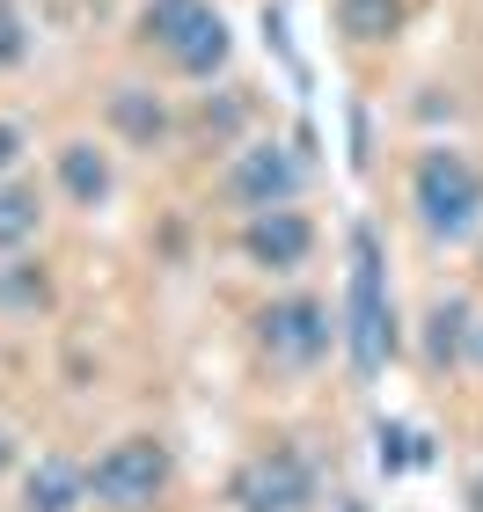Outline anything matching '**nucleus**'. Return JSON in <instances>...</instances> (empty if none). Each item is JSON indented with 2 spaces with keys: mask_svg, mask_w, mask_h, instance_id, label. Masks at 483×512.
Here are the masks:
<instances>
[{
  "mask_svg": "<svg viewBox=\"0 0 483 512\" xmlns=\"http://www.w3.org/2000/svg\"><path fill=\"white\" fill-rule=\"evenodd\" d=\"M59 315V271L44 264L37 249L0 256V330H22V322H52Z\"/></svg>",
  "mask_w": 483,
  "mask_h": 512,
  "instance_id": "13",
  "label": "nucleus"
},
{
  "mask_svg": "<svg viewBox=\"0 0 483 512\" xmlns=\"http://www.w3.org/2000/svg\"><path fill=\"white\" fill-rule=\"evenodd\" d=\"M462 512H483V461L462 476Z\"/></svg>",
  "mask_w": 483,
  "mask_h": 512,
  "instance_id": "20",
  "label": "nucleus"
},
{
  "mask_svg": "<svg viewBox=\"0 0 483 512\" xmlns=\"http://www.w3.org/2000/svg\"><path fill=\"white\" fill-rule=\"evenodd\" d=\"M30 52H37V30L22 15V0H0V74H22Z\"/></svg>",
  "mask_w": 483,
  "mask_h": 512,
  "instance_id": "16",
  "label": "nucleus"
},
{
  "mask_svg": "<svg viewBox=\"0 0 483 512\" xmlns=\"http://www.w3.org/2000/svg\"><path fill=\"white\" fill-rule=\"evenodd\" d=\"M183 483V461L169 447V432L132 425L118 439H103L88 461V512H169Z\"/></svg>",
  "mask_w": 483,
  "mask_h": 512,
  "instance_id": "5",
  "label": "nucleus"
},
{
  "mask_svg": "<svg viewBox=\"0 0 483 512\" xmlns=\"http://www.w3.org/2000/svg\"><path fill=\"white\" fill-rule=\"evenodd\" d=\"M469 330H476V300L469 293H425V308H418V366L432 381H454V374H469Z\"/></svg>",
  "mask_w": 483,
  "mask_h": 512,
  "instance_id": "9",
  "label": "nucleus"
},
{
  "mask_svg": "<svg viewBox=\"0 0 483 512\" xmlns=\"http://www.w3.org/2000/svg\"><path fill=\"white\" fill-rule=\"evenodd\" d=\"M235 256L249 271H264L271 286H286V278H301L315 256H322V227L301 198L293 205H271V213H242L235 220Z\"/></svg>",
  "mask_w": 483,
  "mask_h": 512,
  "instance_id": "8",
  "label": "nucleus"
},
{
  "mask_svg": "<svg viewBox=\"0 0 483 512\" xmlns=\"http://www.w3.org/2000/svg\"><path fill=\"white\" fill-rule=\"evenodd\" d=\"M374 461H381V476H403L410 461H418V454H410V432L403 425H381V454Z\"/></svg>",
  "mask_w": 483,
  "mask_h": 512,
  "instance_id": "17",
  "label": "nucleus"
},
{
  "mask_svg": "<svg viewBox=\"0 0 483 512\" xmlns=\"http://www.w3.org/2000/svg\"><path fill=\"white\" fill-rule=\"evenodd\" d=\"M44 227H52V183L37 176H8L0 183V256H22L44 242Z\"/></svg>",
  "mask_w": 483,
  "mask_h": 512,
  "instance_id": "14",
  "label": "nucleus"
},
{
  "mask_svg": "<svg viewBox=\"0 0 483 512\" xmlns=\"http://www.w3.org/2000/svg\"><path fill=\"white\" fill-rule=\"evenodd\" d=\"M52 198H66L88 220L110 213V198H118V154H110L103 139H88V132L59 139L52 147Z\"/></svg>",
  "mask_w": 483,
  "mask_h": 512,
  "instance_id": "10",
  "label": "nucleus"
},
{
  "mask_svg": "<svg viewBox=\"0 0 483 512\" xmlns=\"http://www.w3.org/2000/svg\"><path fill=\"white\" fill-rule=\"evenodd\" d=\"M469 374L483 381V308H476V330H469Z\"/></svg>",
  "mask_w": 483,
  "mask_h": 512,
  "instance_id": "21",
  "label": "nucleus"
},
{
  "mask_svg": "<svg viewBox=\"0 0 483 512\" xmlns=\"http://www.w3.org/2000/svg\"><path fill=\"white\" fill-rule=\"evenodd\" d=\"M22 461H30V454H22V432H15V425H0V483H15Z\"/></svg>",
  "mask_w": 483,
  "mask_h": 512,
  "instance_id": "19",
  "label": "nucleus"
},
{
  "mask_svg": "<svg viewBox=\"0 0 483 512\" xmlns=\"http://www.w3.org/2000/svg\"><path fill=\"white\" fill-rule=\"evenodd\" d=\"M22 154H30V125H15V118H0V183H8L22 169Z\"/></svg>",
  "mask_w": 483,
  "mask_h": 512,
  "instance_id": "18",
  "label": "nucleus"
},
{
  "mask_svg": "<svg viewBox=\"0 0 483 512\" xmlns=\"http://www.w3.org/2000/svg\"><path fill=\"white\" fill-rule=\"evenodd\" d=\"M220 505L227 512H322V461L301 439H264L227 469Z\"/></svg>",
  "mask_w": 483,
  "mask_h": 512,
  "instance_id": "6",
  "label": "nucleus"
},
{
  "mask_svg": "<svg viewBox=\"0 0 483 512\" xmlns=\"http://www.w3.org/2000/svg\"><path fill=\"white\" fill-rule=\"evenodd\" d=\"M249 352L271 381H308L344 352V322L315 286L286 278V286H271V300L249 308Z\"/></svg>",
  "mask_w": 483,
  "mask_h": 512,
  "instance_id": "2",
  "label": "nucleus"
},
{
  "mask_svg": "<svg viewBox=\"0 0 483 512\" xmlns=\"http://www.w3.org/2000/svg\"><path fill=\"white\" fill-rule=\"evenodd\" d=\"M403 15H410V0H330V22L344 44H388L403 30Z\"/></svg>",
  "mask_w": 483,
  "mask_h": 512,
  "instance_id": "15",
  "label": "nucleus"
},
{
  "mask_svg": "<svg viewBox=\"0 0 483 512\" xmlns=\"http://www.w3.org/2000/svg\"><path fill=\"white\" fill-rule=\"evenodd\" d=\"M337 322H344V374L359 388H374L388 374V359L403 352V315H396V286H388V242L374 220L344 227V293H337Z\"/></svg>",
  "mask_w": 483,
  "mask_h": 512,
  "instance_id": "1",
  "label": "nucleus"
},
{
  "mask_svg": "<svg viewBox=\"0 0 483 512\" xmlns=\"http://www.w3.org/2000/svg\"><path fill=\"white\" fill-rule=\"evenodd\" d=\"M8 512H88V461L66 447H37L15 469V505Z\"/></svg>",
  "mask_w": 483,
  "mask_h": 512,
  "instance_id": "11",
  "label": "nucleus"
},
{
  "mask_svg": "<svg viewBox=\"0 0 483 512\" xmlns=\"http://www.w3.org/2000/svg\"><path fill=\"white\" fill-rule=\"evenodd\" d=\"M103 118H110V132H118L125 147H140V154H161L176 139V110H169V96H161L154 81H118L103 96Z\"/></svg>",
  "mask_w": 483,
  "mask_h": 512,
  "instance_id": "12",
  "label": "nucleus"
},
{
  "mask_svg": "<svg viewBox=\"0 0 483 512\" xmlns=\"http://www.w3.org/2000/svg\"><path fill=\"white\" fill-rule=\"evenodd\" d=\"M132 44H140L147 59H161V74L198 81V88L220 81L227 59H235V30H227V15L213 0H140Z\"/></svg>",
  "mask_w": 483,
  "mask_h": 512,
  "instance_id": "4",
  "label": "nucleus"
},
{
  "mask_svg": "<svg viewBox=\"0 0 483 512\" xmlns=\"http://www.w3.org/2000/svg\"><path fill=\"white\" fill-rule=\"evenodd\" d=\"M301 191H308L301 147H286V139H271V132H249L213 176V205H227L235 220L242 213H271V205H293Z\"/></svg>",
  "mask_w": 483,
  "mask_h": 512,
  "instance_id": "7",
  "label": "nucleus"
},
{
  "mask_svg": "<svg viewBox=\"0 0 483 512\" xmlns=\"http://www.w3.org/2000/svg\"><path fill=\"white\" fill-rule=\"evenodd\" d=\"M410 220L432 249H469L483 235V161L454 139L410 154Z\"/></svg>",
  "mask_w": 483,
  "mask_h": 512,
  "instance_id": "3",
  "label": "nucleus"
}]
</instances>
